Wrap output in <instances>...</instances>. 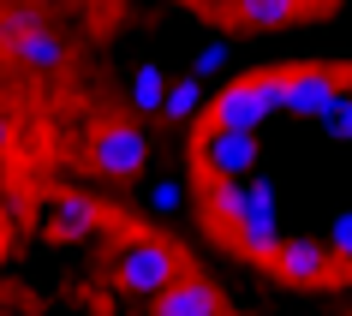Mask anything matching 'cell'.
Segmentation results:
<instances>
[{
    "instance_id": "obj_11",
    "label": "cell",
    "mask_w": 352,
    "mask_h": 316,
    "mask_svg": "<svg viewBox=\"0 0 352 316\" xmlns=\"http://www.w3.org/2000/svg\"><path fill=\"white\" fill-rule=\"evenodd\" d=\"M233 19L245 30H280L298 19V0H233Z\"/></svg>"
},
{
    "instance_id": "obj_8",
    "label": "cell",
    "mask_w": 352,
    "mask_h": 316,
    "mask_svg": "<svg viewBox=\"0 0 352 316\" xmlns=\"http://www.w3.org/2000/svg\"><path fill=\"white\" fill-rule=\"evenodd\" d=\"M227 233H233V245H239V257H251V262H275V251H280V209H245V215H233L227 221Z\"/></svg>"
},
{
    "instance_id": "obj_3",
    "label": "cell",
    "mask_w": 352,
    "mask_h": 316,
    "mask_svg": "<svg viewBox=\"0 0 352 316\" xmlns=\"http://www.w3.org/2000/svg\"><path fill=\"white\" fill-rule=\"evenodd\" d=\"M197 161H204L209 179H245V173H257V131L204 126L197 131Z\"/></svg>"
},
{
    "instance_id": "obj_9",
    "label": "cell",
    "mask_w": 352,
    "mask_h": 316,
    "mask_svg": "<svg viewBox=\"0 0 352 316\" xmlns=\"http://www.w3.org/2000/svg\"><path fill=\"white\" fill-rule=\"evenodd\" d=\"M334 84L340 78L322 66H293L287 72V120H322V108L334 102Z\"/></svg>"
},
{
    "instance_id": "obj_15",
    "label": "cell",
    "mask_w": 352,
    "mask_h": 316,
    "mask_svg": "<svg viewBox=\"0 0 352 316\" xmlns=\"http://www.w3.org/2000/svg\"><path fill=\"white\" fill-rule=\"evenodd\" d=\"M227 66H233V36H209L191 60V78H221Z\"/></svg>"
},
{
    "instance_id": "obj_10",
    "label": "cell",
    "mask_w": 352,
    "mask_h": 316,
    "mask_svg": "<svg viewBox=\"0 0 352 316\" xmlns=\"http://www.w3.org/2000/svg\"><path fill=\"white\" fill-rule=\"evenodd\" d=\"M204 108H209V90H204V78H191V72L173 78L167 95H162V120H167V126H191Z\"/></svg>"
},
{
    "instance_id": "obj_17",
    "label": "cell",
    "mask_w": 352,
    "mask_h": 316,
    "mask_svg": "<svg viewBox=\"0 0 352 316\" xmlns=\"http://www.w3.org/2000/svg\"><path fill=\"white\" fill-rule=\"evenodd\" d=\"M322 245H329V257L352 262V209H334V215H329V233H322Z\"/></svg>"
},
{
    "instance_id": "obj_19",
    "label": "cell",
    "mask_w": 352,
    "mask_h": 316,
    "mask_svg": "<svg viewBox=\"0 0 352 316\" xmlns=\"http://www.w3.org/2000/svg\"><path fill=\"white\" fill-rule=\"evenodd\" d=\"M24 6H54V0H24Z\"/></svg>"
},
{
    "instance_id": "obj_5",
    "label": "cell",
    "mask_w": 352,
    "mask_h": 316,
    "mask_svg": "<svg viewBox=\"0 0 352 316\" xmlns=\"http://www.w3.org/2000/svg\"><path fill=\"white\" fill-rule=\"evenodd\" d=\"M6 60L12 66H24L30 78H54L60 66H66V36H60L54 24H24V36H12L6 42Z\"/></svg>"
},
{
    "instance_id": "obj_1",
    "label": "cell",
    "mask_w": 352,
    "mask_h": 316,
    "mask_svg": "<svg viewBox=\"0 0 352 316\" xmlns=\"http://www.w3.org/2000/svg\"><path fill=\"white\" fill-rule=\"evenodd\" d=\"M113 269H120V286H126L131 298H149V304H155L173 280L186 275V251L155 239V233H131V239H120V251H113Z\"/></svg>"
},
{
    "instance_id": "obj_12",
    "label": "cell",
    "mask_w": 352,
    "mask_h": 316,
    "mask_svg": "<svg viewBox=\"0 0 352 316\" xmlns=\"http://www.w3.org/2000/svg\"><path fill=\"white\" fill-rule=\"evenodd\" d=\"M167 66L162 60H144L138 72H131V113H162V95H167Z\"/></svg>"
},
{
    "instance_id": "obj_13",
    "label": "cell",
    "mask_w": 352,
    "mask_h": 316,
    "mask_svg": "<svg viewBox=\"0 0 352 316\" xmlns=\"http://www.w3.org/2000/svg\"><path fill=\"white\" fill-rule=\"evenodd\" d=\"M48 215H54V227L66 233V239H84V233H96V221H102L90 197H54Z\"/></svg>"
},
{
    "instance_id": "obj_7",
    "label": "cell",
    "mask_w": 352,
    "mask_h": 316,
    "mask_svg": "<svg viewBox=\"0 0 352 316\" xmlns=\"http://www.w3.org/2000/svg\"><path fill=\"white\" fill-rule=\"evenodd\" d=\"M149 311L155 316H227V298H221V286L209 275H179Z\"/></svg>"
},
{
    "instance_id": "obj_6",
    "label": "cell",
    "mask_w": 352,
    "mask_h": 316,
    "mask_svg": "<svg viewBox=\"0 0 352 316\" xmlns=\"http://www.w3.org/2000/svg\"><path fill=\"white\" fill-rule=\"evenodd\" d=\"M275 275L287 280V286H322V280L334 275V257H329V245L322 239H280L275 251Z\"/></svg>"
},
{
    "instance_id": "obj_4",
    "label": "cell",
    "mask_w": 352,
    "mask_h": 316,
    "mask_svg": "<svg viewBox=\"0 0 352 316\" xmlns=\"http://www.w3.org/2000/svg\"><path fill=\"white\" fill-rule=\"evenodd\" d=\"M209 126H227V131H263L269 126V108L257 95V78H227L221 90L209 95Z\"/></svg>"
},
{
    "instance_id": "obj_16",
    "label": "cell",
    "mask_w": 352,
    "mask_h": 316,
    "mask_svg": "<svg viewBox=\"0 0 352 316\" xmlns=\"http://www.w3.org/2000/svg\"><path fill=\"white\" fill-rule=\"evenodd\" d=\"M144 209L149 215H179V209H186V185H179V179H155V185L144 191Z\"/></svg>"
},
{
    "instance_id": "obj_2",
    "label": "cell",
    "mask_w": 352,
    "mask_h": 316,
    "mask_svg": "<svg viewBox=\"0 0 352 316\" xmlns=\"http://www.w3.org/2000/svg\"><path fill=\"white\" fill-rule=\"evenodd\" d=\"M155 161V137L144 126H131V120H113L90 137V168L108 173V179H131V173H144Z\"/></svg>"
},
{
    "instance_id": "obj_14",
    "label": "cell",
    "mask_w": 352,
    "mask_h": 316,
    "mask_svg": "<svg viewBox=\"0 0 352 316\" xmlns=\"http://www.w3.org/2000/svg\"><path fill=\"white\" fill-rule=\"evenodd\" d=\"M322 131H329V144H352V78L334 84V102L322 108Z\"/></svg>"
},
{
    "instance_id": "obj_18",
    "label": "cell",
    "mask_w": 352,
    "mask_h": 316,
    "mask_svg": "<svg viewBox=\"0 0 352 316\" xmlns=\"http://www.w3.org/2000/svg\"><path fill=\"white\" fill-rule=\"evenodd\" d=\"M6 149H12V113L0 108V161H6Z\"/></svg>"
}]
</instances>
